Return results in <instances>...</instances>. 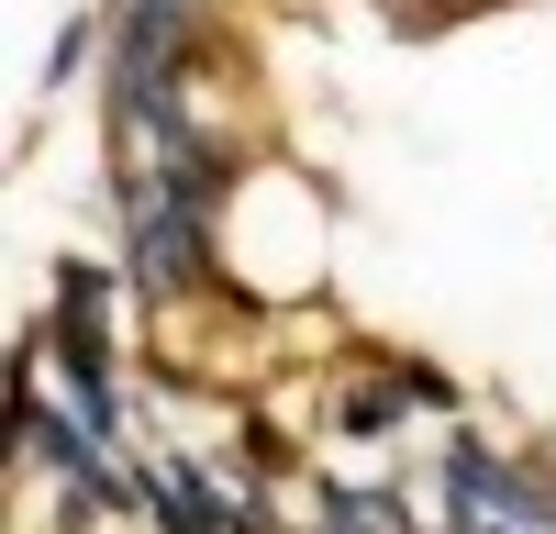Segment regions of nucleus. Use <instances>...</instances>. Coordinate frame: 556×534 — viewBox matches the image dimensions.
<instances>
[{"label":"nucleus","mask_w":556,"mask_h":534,"mask_svg":"<svg viewBox=\"0 0 556 534\" xmlns=\"http://www.w3.org/2000/svg\"><path fill=\"white\" fill-rule=\"evenodd\" d=\"M434 523L445 534H556V457L456 434L434 457Z\"/></svg>","instance_id":"nucleus-1"},{"label":"nucleus","mask_w":556,"mask_h":534,"mask_svg":"<svg viewBox=\"0 0 556 534\" xmlns=\"http://www.w3.org/2000/svg\"><path fill=\"white\" fill-rule=\"evenodd\" d=\"M278 534H290V523H278ZM323 534H334V523H323Z\"/></svg>","instance_id":"nucleus-4"},{"label":"nucleus","mask_w":556,"mask_h":534,"mask_svg":"<svg viewBox=\"0 0 556 534\" xmlns=\"http://www.w3.org/2000/svg\"><path fill=\"white\" fill-rule=\"evenodd\" d=\"M323 523H334V534H424V512H412L401 501V490H323Z\"/></svg>","instance_id":"nucleus-2"},{"label":"nucleus","mask_w":556,"mask_h":534,"mask_svg":"<svg viewBox=\"0 0 556 534\" xmlns=\"http://www.w3.org/2000/svg\"><path fill=\"white\" fill-rule=\"evenodd\" d=\"M390 368L412 379V400H424V412H456V400H468V390H456V379L434 368V356H412V345H390Z\"/></svg>","instance_id":"nucleus-3"}]
</instances>
